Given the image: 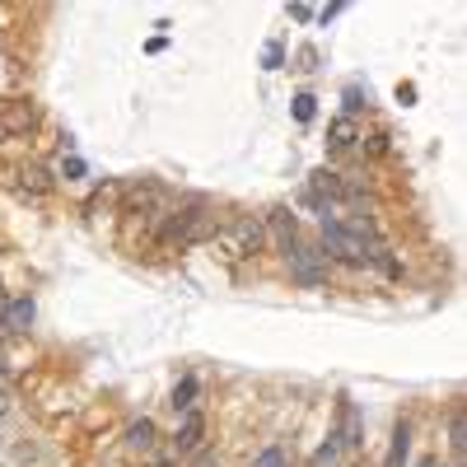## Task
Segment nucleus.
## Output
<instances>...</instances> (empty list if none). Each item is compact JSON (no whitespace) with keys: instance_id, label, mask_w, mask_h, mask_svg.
Segmentation results:
<instances>
[{"instance_id":"nucleus-1","label":"nucleus","mask_w":467,"mask_h":467,"mask_svg":"<svg viewBox=\"0 0 467 467\" xmlns=\"http://www.w3.org/2000/svg\"><path fill=\"white\" fill-rule=\"evenodd\" d=\"M211 248H215V257H224V262H248V257H257V253L266 248V224H262V215H239V220L220 224L215 239H211Z\"/></svg>"},{"instance_id":"nucleus-2","label":"nucleus","mask_w":467,"mask_h":467,"mask_svg":"<svg viewBox=\"0 0 467 467\" xmlns=\"http://www.w3.org/2000/svg\"><path fill=\"white\" fill-rule=\"evenodd\" d=\"M285 266H290V281H299L304 290L327 285V253L314 248V244H295V248L285 253Z\"/></svg>"},{"instance_id":"nucleus-3","label":"nucleus","mask_w":467,"mask_h":467,"mask_svg":"<svg viewBox=\"0 0 467 467\" xmlns=\"http://www.w3.org/2000/svg\"><path fill=\"white\" fill-rule=\"evenodd\" d=\"M323 248H327L332 257H341L346 266H365L374 244H365L360 234H350L341 220H323Z\"/></svg>"},{"instance_id":"nucleus-4","label":"nucleus","mask_w":467,"mask_h":467,"mask_svg":"<svg viewBox=\"0 0 467 467\" xmlns=\"http://www.w3.org/2000/svg\"><path fill=\"white\" fill-rule=\"evenodd\" d=\"M337 444L346 449V453H360V444H365V420H360V407L350 402V398H341V407H337Z\"/></svg>"},{"instance_id":"nucleus-5","label":"nucleus","mask_w":467,"mask_h":467,"mask_svg":"<svg viewBox=\"0 0 467 467\" xmlns=\"http://www.w3.org/2000/svg\"><path fill=\"white\" fill-rule=\"evenodd\" d=\"M33 127H37L33 99H10V103H0V136H28Z\"/></svg>"},{"instance_id":"nucleus-6","label":"nucleus","mask_w":467,"mask_h":467,"mask_svg":"<svg viewBox=\"0 0 467 467\" xmlns=\"http://www.w3.org/2000/svg\"><path fill=\"white\" fill-rule=\"evenodd\" d=\"M262 224H266V244H276L281 253H290L295 244H299V220L281 206V211H271V215H262Z\"/></svg>"},{"instance_id":"nucleus-7","label":"nucleus","mask_w":467,"mask_h":467,"mask_svg":"<svg viewBox=\"0 0 467 467\" xmlns=\"http://www.w3.org/2000/svg\"><path fill=\"white\" fill-rule=\"evenodd\" d=\"M202 435H206V416L202 411H182L178 431H173V449L178 453H197L202 449Z\"/></svg>"},{"instance_id":"nucleus-8","label":"nucleus","mask_w":467,"mask_h":467,"mask_svg":"<svg viewBox=\"0 0 467 467\" xmlns=\"http://www.w3.org/2000/svg\"><path fill=\"white\" fill-rule=\"evenodd\" d=\"M33 299H10V304H0V327L5 332H28L33 327Z\"/></svg>"},{"instance_id":"nucleus-9","label":"nucleus","mask_w":467,"mask_h":467,"mask_svg":"<svg viewBox=\"0 0 467 467\" xmlns=\"http://www.w3.org/2000/svg\"><path fill=\"white\" fill-rule=\"evenodd\" d=\"M197 374H182L178 383H173V393H169V411L173 416H182V411H197Z\"/></svg>"},{"instance_id":"nucleus-10","label":"nucleus","mask_w":467,"mask_h":467,"mask_svg":"<svg viewBox=\"0 0 467 467\" xmlns=\"http://www.w3.org/2000/svg\"><path fill=\"white\" fill-rule=\"evenodd\" d=\"M407 458H411V420L402 416L393 425V444H388V462L383 467H407Z\"/></svg>"},{"instance_id":"nucleus-11","label":"nucleus","mask_w":467,"mask_h":467,"mask_svg":"<svg viewBox=\"0 0 467 467\" xmlns=\"http://www.w3.org/2000/svg\"><path fill=\"white\" fill-rule=\"evenodd\" d=\"M15 178H19V187L28 192V197H47V192L57 187V182H52V173H47V169H37V164H24Z\"/></svg>"},{"instance_id":"nucleus-12","label":"nucleus","mask_w":467,"mask_h":467,"mask_svg":"<svg viewBox=\"0 0 467 467\" xmlns=\"http://www.w3.org/2000/svg\"><path fill=\"white\" fill-rule=\"evenodd\" d=\"M356 140H360V127L350 122V117H337L332 131H327V145H332V150H350Z\"/></svg>"},{"instance_id":"nucleus-13","label":"nucleus","mask_w":467,"mask_h":467,"mask_svg":"<svg viewBox=\"0 0 467 467\" xmlns=\"http://www.w3.org/2000/svg\"><path fill=\"white\" fill-rule=\"evenodd\" d=\"M449 449L458 458L467 453V416H462V407H453V416H449Z\"/></svg>"},{"instance_id":"nucleus-14","label":"nucleus","mask_w":467,"mask_h":467,"mask_svg":"<svg viewBox=\"0 0 467 467\" xmlns=\"http://www.w3.org/2000/svg\"><path fill=\"white\" fill-rule=\"evenodd\" d=\"M127 444L131 449H150L154 444V420H136L131 431H127Z\"/></svg>"},{"instance_id":"nucleus-15","label":"nucleus","mask_w":467,"mask_h":467,"mask_svg":"<svg viewBox=\"0 0 467 467\" xmlns=\"http://www.w3.org/2000/svg\"><path fill=\"white\" fill-rule=\"evenodd\" d=\"M388 140H393V136H388V131L360 136V154H369V160H374V154H388Z\"/></svg>"},{"instance_id":"nucleus-16","label":"nucleus","mask_w":467,"mask_h":467,"mask_svg":"<svg viewBox=\"0 0 467 467\" xmlns=\"http://www.w3.org/2000/svg\"><path fill=\"white\" fill-rule=\"evenodd\" d=\"M314 103H318L314 94H299V99H295V117H299V122H314V112H318Z\"/></svg>"},{"instance_id":"nucleus-17","label":"nucleus","mask_w":467,"mask_h":467,"mask_svg":"<svg viewBox=\"0 0 467 467\" xmlns=\"http://www.w3.org/2000/svg\"><path fill=\"white\" fill-rule=\"evenodd\" d=\"M262 61H266V70H281V61H285V52H281V43H266V52H262Z\"/></svg>"},{"instance_id":"nucleus-18","label":"nucleus","mask_w":467,"mask_h":467,"mask_svg":"<svg viewBox=\"0 0 467 467\" xmlns=\"http://www.w3.org/2000/svg\"><path fill=\"white\" fill-rule=\"evenodd\" d=\"M61 173H66V178H85V160H75V154H70V160L61 164Z\"/></svg>"},{"instance_id":"nucleus-19","label":"nucleus","mask_w":467,"mask_h":467,"mask_svg":"<svg viewBox=\"0 0 467 467\" xmlns=\"http://www.w3.org/2000/svg\"><path fill=\"white\" fill-rule=\"evenodd\" d=\"M360 108H365V103H360V89H346V117L360 112Z\"/></svg>"},{"instance_id":"nucleus-20","label":"nucleus","mask_w":467,"mask_h":467,"mask_svg":"<svg viewBox=\"0 0 467 467\" xmlns=\"http://www.w3.org/2000/svg\"><path fill=\"white\" fill-rule=\"evenodd\" d=\"M290 19H299V24H308V19H314V10H308V5H290Z\"/></svg>"},{"instance_id":"nucleus-21","label":"nucleus","mask_w":467,"mask_h":467,"mask_svg":"<svg viewBox=\"0 0 467 467\" xmlns=\"http://www.w3.org/2000/svg\"><path fill=\"white\" fill-rule=\"evenodd\" d=\"M420 467H435V462H420Z\"/></svg>"},{"instance_id":"nucleus-22","label":"nucleus","mask_w":467,"mask_h":467,"mask_svg":"<svg viewBox=\"0 0 467 467\" xmlns=\"http://www.w3.org/2000/svg\"><path fill=\"white\" fill-rule=\"evenodd\" d=\"M0 411H5V402H0Z\"/></svg>"},{"instance_id":"nucleus-23","label":"nucleus","mask_w":467,"mask_h":467,"mask_svg":"<svg viewBox=\"0 0 467 467\" xmlns=\"http://www.w3.org/2000/svg\"><path fill=\"white\" fill-rule=\"evenodd\" d=\"M0 140H5V136H0Z\"/></svg>"}]
</instances>
